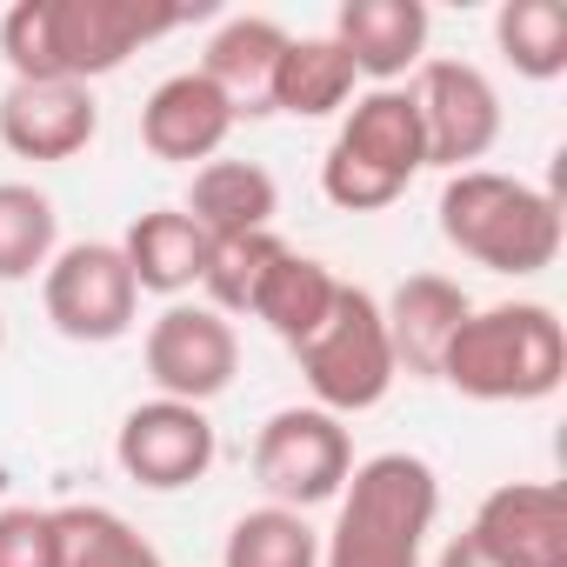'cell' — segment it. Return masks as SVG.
Returning <instances> with one entry per match:
<instances>
[{"label":"cell","mask_w":567,"mask_h":567,"mask_svg":"<svg viewBox=\"0 0 567 567\" xmlns=\"http://www.w3.org/2000/svg\"><path fill=\"white\" fill-rule=\"evenodd\" d=\"M194 14L200 8H161V0H14L0 14V61L14 68V81L94 87Z\"/></svg>","instance_id":"obj_1"},{"label":"cell","mask_w":567,"mask_h":567,"mask_svg":"<svg viewBox=\"0 0 567 567\" xmlns=\"http://www.w3.org/2000/svg\"><path fill=\"white\" fill-rule=\"evenodd\" d=\"M441 520V474L394 447L354 461L334 494V527L321 534V567H427V534Z\"/></svg>","instance_id":"obj_2"},{"label":"cell","mask_w":567,"mask_h":567,"mask_svg":"<svg viewBox=\"0 0 567 567\" xmlns=\"http://www.w3.org/2000/svg\"><path fill=\"white\" fill-rule=\"evenodd\" d=\"M434 381H447L454 394L487 401V408L547 401L567 381V328H560V315L547 301H494V308H474L454 328Z\"/></svg>","instance_id":"obj_3"},{"label":"cell","mask_w":567,"mask_h":567,"mask_svg":"<svg viewBox=\"0 0 567 567\" xmlns=\"http://www.w3.org/2000/svg\"><path fill=\"white\" fill-rule=\"evenodd\" d=\"M441 234L454 254H467L487 274H540L560 260V194L534 187L520 174H494V167H467L447 174L441 187Z\"/></svg>","instance_id":"obj_4"},{"label":"cell","mask_w":567,"mask_h":567,"mask_svg":"<svg viewBox=\"0 0 567 567\" xmlns=\"http://www.w3.org/2000/svg\"><path fill=\"white\" fill-rule=\"evenodd\" d=\"M295 361H301V381H308L315 408H328L334 421L381 408L394 394V381H401L388 328H381V301L368 288H348V280H341L328 321L295 348Z\"/></svg>","instance_id":"obj_5"},{"label":"cell","mask_w":567,"mask_h":567,"mask_svg":"<svg viewBox=\"0 0 567 567\" xmlns=\"http://www.w3.org/2000/svg\"><path fill=\"white\" fill-rule=\"evenodd\" d=\"M354 474V441L348 421H334L328 408H280L260 421L254 434V481L267 487L274 507H321L348 487Z\"/></svg>","instance_id":"obj_6"},{"label":"cell","mask_w":567,"mask_h":567,"mask_svg":"<svg viewBox=\"0 0 567 567\" xmlns=\"http://www.w3.org/2000/svg\"><path fill=\"white\" fill-rule=\"evenodd\" d=\"M41 301H48L54 334L81 341V348H107V341L134 334V315H141V288H134V274H127L114 240L61 247L41 274Z\"/></svg>","instance_id":"obj_7"},{"label":"cell","mask_w":567,"mask_h":567,"mask_svg":"<svg viewBox=\"0 0 567 567\" xmlns=\"http://www.w3.org/2000/svg\"><path fill=\"white\" fill-rule=\"evenodd\" d=\"M141 361H147V381L167 394V401H187V408H207L234 388L240 374V334L227 315H214L207 301H167L154 321H147V341H141Z\"/></svg>","instance_id":"obj_8"},{"label":"cell","mask_w":567,"mask_h":567,"mask_svg":"<svg viewBox=\"0 0 567 567\" xmlns=\"http://www.w3.org/2000/svg\"><path fill=\"white\" fill-rule=\"evenodd\" d=\"M114 461H121V474H127L134 487H147V494H181V487H194V481L214 474L220 434H214L207 408H187V401L154 394V401H141V408L121 414V427H114Z\"/></svg>","instance_id":"obj_9"},{"label":"cell","mask_w":567,"mask_h":567,"mask_svg":"<svg viewBox=\"0 0 567 567\" xmlns=\"http://www.w3.org/2000/svg\"><path fill=\"white\" fill-rule=\"evenodd\" d=\"M408 94L421 107V134H427V167L467 174L474 161L494 154L501 141V94L474 61H421L408 74Z\"/></svg>","instance_id":"obj_10"},{"label":"cell","mask_w":567,"mask_h":567,"mask_svg":"<svg viewBox=\"0 0 567 567\" xmlns=\"http://www.w3.org/2000/svg\"><path fill=\"white\" fill-rule=\"evenodd\" d=\"M467 534L501 560V567H567V501L554 481H501Z\"/></svg>","instance_id":"obj_11"},{"label":"cell","mask_w":567,"mask_h":567,"mask_svg":"<svg viewBox=\"0 0 567 567\" xmlns=\"http://www.w3.org/2000/svg\"><path fill=\"white\" fill-rule=\"evenodd\" d=\"M101 134L94 87L74 81H14L0 94V147L21 161H74Z\"/></svg>","instance_id":"obj_12"},{"label":"cell","mask_w":567,"mask_h":567,"mask_svg":"<svg viewBox=\"0 0 567 567\" xmlns=\"http://www.w3.org/2000/svg\"><path fill=\"white\" fill-rule=\"evenodd\" d=\"M234 121H240L234 101L200 68H187V74H167L147 94V107H141V147L154 161H174V167H194V161L207 167V161H220Z\"/></svg>","instance_id":"obj_13"},{"label":"cell","mask_w":567,"mask_h":567,"mask_svg":"<svg viewBox=\"0 0 567 567\" xmlns=\"http://www.w3.org/2000/svg\"><path fill=\"white\" fill-rule=\"evenodd\" d=\"M427 34H434V14L421 0H341V14H334L341 54L374 87H401L427 61Z\"/></svg>","instance_id":"obj_14"},{"label":"cell","mask_w":567,"mask_h":567,"mask_svg":"<svg viewBox=\"0 0 567 567\" xmlns=\"http://www.w3.org/2000/svg\"><path fill=\"white\" fill-rule=\"evenodd\" d=\"M474 315L467 288L447 274H408L401 288L381 301V328H388V348H394V368L414 374V381H434L441 374V354L454 341V328Z\"/></svg>","instance_id":"obj_15"},{"label":"cell","mask_w":567,"mask_h":567,"mask_svg":"<svg viewBox=\"0 0 567 567\" xmlns=\"http://www.w3.org/2000/svg\"><path fill=\"white\" fill-rule=\"evenodd\" d=\"M334 147L408 187V181L427 167V134H421V107H414V94H408V87H368V94H354L348 114H341Z\"/></svg>","instance_id":"obj_16"},{"label":"cell","mask_w":567,"mask_h":567,"mask_svg":"<svg viewBox=\"0 0 567 567\" xmlns=\"http://www.w3.org/2000/svg\"><path fill=\"white\" fill-rule=\"evenodd\" d=\"M134 288L141 295H161V301H181L187 288H200V267H207V234L181 214V207H147L134 214V227L114 240Z\"/></svg>","instance_id":"obj_17"},{"label":"cell","mask_w":567,"mask_h":567,"mask_svg":"<svg viewBox=\"0 0 567 567\" xmlns=\"http://www.w3.org/2000/svg\"><path fill=\"white\" fill-rule=\"evenodd\" d=\"M288 28L267 21V14H234L214 28L207 54H200V74L234 101V114H267V87H274V68L288 54Z\"/></svg>","instance_id":"obj_18"},{"label":"cell","mask_w":567,"mask_h":567,"mask_svg":"<svg viewBox=\"0 0 567 567\" xmlns=\"http://www.w3.org/2000/svg\"><path fill=\"white\" fill-rule=\"evenodd\" d=\"M181 214L207 234V240H227V234H260L274 227L280 214V187L260 161H207L194 167V187L181 200Z\"/></svg>","instance_id":"obj_19"},{"label":"cell","mask_w":567,"mask_h":567,"mask_svg":"<svg viewBox=\"0 0 567 567\" xmlns=\"http://www.w3.org/2000/svg\"><path fill=\"white\" fill-rule=\"evenodd\" d=\"M361 74L354 61L341 54L334 34H301L288 41L274 68V87H267V114H295V121H328V114H348Z\"/></svg>","instance_id":"obj_20"},{"label":"cell","mask_w":567,"mask_h":567,"mask_svg":"<svg viewBox=\"0 0 567 567\" xmlns=\"http://www.w3.org/2000/svg\"><path fill=\"white\" fill-rule=\"evenodd\" d=\"M334 295H341V274H334L328 260H315V254H295V247H280V260L267 267L260 295H254V321H260L274 341L301 348V341H308V334L328 321Z\"/></svg>","instance_id":"obj_21"},{"label":"cell","mask_w":567,"mask_h":567,"mask_svg":"<svg viewBox=\"0 0 567 567\" xmlns=\"http://www.w3.org/2000/svg\"><path fill=\"white\" fill-rule=\"evenodd\" d=\"M54 534H61V567H167L161 547L101 501L54 507Z\"/></svg>","instance_id":"obj_22"},{"label":"cell","mask_w":567,"mask_h":567,"mask_svg":"<svg viewBox=\"0 0 567 567\" xmlns=\"http://www.w3.org/2000/svg\"><path fill=\"white\" fill-rule=\"evenodd\" d=\"M494 48L520 81H560L567 74V8L560 0H501Z\"/></svg>","instance_id":"obj_23"},{"label":"cell","mask_w":567,"mask_h":567,"mask_svg":"<svg viewBox=\"0 0 567 567\" xmlns=\"http://www.w3.org/2000/svg\"><path fill=\"white\" fill-rule=\"evenodd\" d=\"M220 567H321V534L308 527V514L267 501V507H247L227 527Z\"/></svg>","instance_id":"obj_24"},{"label":"cell","mask_w":567,"mask_h":567,"mask_svg":"<svg viewBox=\"0 0 567 567\" xmlns=\"http://www.w3.org/2000/svg\"><path fill=\"white\" fill-rule=\"evenodd\" d=\"M61 254V214L41 187L0 181V280H34Z\"/></svg>","instance_id":"obj_25"},{"label":"cell","mask_w":567,"mask_h":567,"mask_svg":"<svg viewBox=\"0 0 567 567\" xmlns=\"http://www.w3.org/2000/svg\"><path fill=\"white\" fill-rule=\"evenodd\" d=\"M280 240L274 227H260V234H227V240H207V267H200V295H207V308L214 315H254V295H260V280H267V267L280 260Z\"/></svg>","instance_id":"obj_26"},{"label":"cell","mask_w":567,"mask_h":567,"mask_svg":"<svg viewBox=\"0 0 567 567\" xmlns=\"http://www.w3.org/2000/svg\"><path fill=\"white\" fill-rule=\"evenodd\" d=\"M321 194H328L341 214H381V207H394L408 187H401V181H388V174H374L368 161H354V154L328 147V161H321Z\"/></svg>","instance_id":"obj_27"},{"label":"cell","mask_w":567,"mask_h":567,"mask_svg":"<svg viewBox=\"0 0 567 567\" xmlns=\"http://www.w3.org/2000/svg\"><path fill=\"white\" fill-rule=\"evenodd\" d=\"M0 567H61L54 507H0Z\"/></svg>","instance_id":"obj_28"},{"label":"cell","mask_w":567,"mask_h":567,"mask_svg":"<svg viewBox=\"0 0 567 567\" xmlns=\"http://www.w3.org/2000/svg\"><path fill=\"white\" fill-rule=\"evenodd\" d=\"M434 567H501V560H494V554H487L474 534H454V540L434 554Z\"/></svg>","instance_id":"obj_29"},{"label":"cell","mask_w":567,"mask_h":567,"mask_svg":"<svg viewBox=\"0 0 567 567\" xmlns=\"http://www.w3.org/2000/svg\"><path fill=\"white\" fill-rule=\"evenodd\" d=\"M0 341H8V321H0Z\"/></svg>","instance_id":"obj_30"}]
</instances>
